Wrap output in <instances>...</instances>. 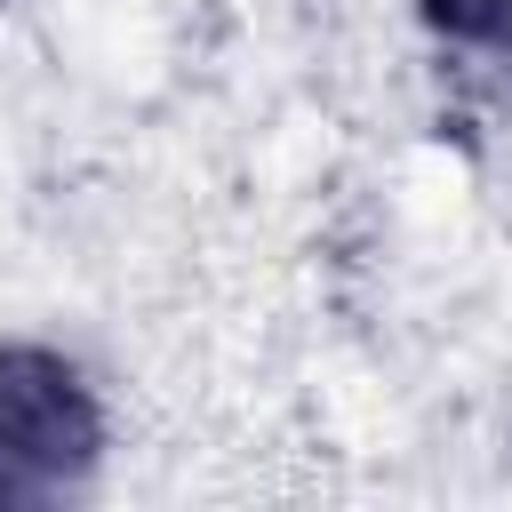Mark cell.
I'll use <instances>...</instances> for the list:
<instances>
[{
  "label": "cell",
  "mask_w": 512,
  "mask_h": 512,
  "mask_svg": "<svg viewBox=\"0 0 512 512\" xmlns=\"http://www.w3.org/2000/svg\"><path fill=\"white\" fill-rule=\"evenodd\" d=\"M96 456V400L48 352H0V504L80 480Z\"/></svg>",
  "instance_id": "6da1fadb"
},
{
  "label": "cell",
  "mask_w": 512,
  "mask_h": 512,
  "mask_svg": "<svg viewBox=\"0 0 512 512\" xmlns=\"http://www.w3.org/2000/svg\"><path fill=\"white\" fill-rule=\"evenodd\" d=\"M432 32L464 40V48H496L512 56V0H416Z\"/></svg>",
  "instance_id": "7a4b0ae2"
}]
</instances>
